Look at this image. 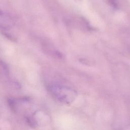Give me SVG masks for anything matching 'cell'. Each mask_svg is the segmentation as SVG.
Listing matches in <instances>:
<instances>
[{"mask_svg":"<svg viewBox=\"0 0 130 130\" xmlns=\"http://www.w3.org/2000/svg\"><path fill=\"white\" fill-rule=\"evenodd\" d=\"M49 90L56 100L66 105L71 104L77 96V93L74 89L66 86L52 85Z\"/></svg>","mask_w":130,"mask_h":130,"instance_id":"obj_1","label":"cell"},{"mask_svg":"<svg viewBox=\"0 0 130 130\" xmlns=\"http://www.w3.org/2000/svg\"><path fill=\"white\" fill-rule=\"evenodd\" d=\"M13 24L11 17L6 13L0 10V27L4 28L10 27Z\"/></svg>","mask_w":130,"mask_h":130,"instance_id":"obj_2","label":"cell"}]
</instances>
